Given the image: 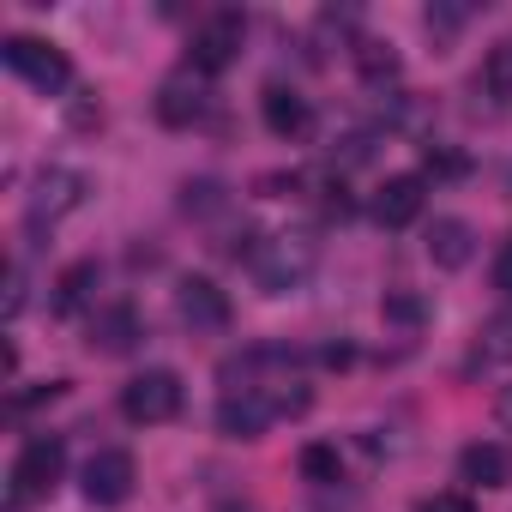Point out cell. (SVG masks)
I'll use <instances>...</instances> for the list:
<instances>
[{"mask_svg": "<svg viewBox=\"0 0 512 512\" xmlns=\"http://www.w3.org/2000/svg\"><path fill=\"white\" fill-rule=\"evenodd\" d=\"M223 512H247V506H223Z\"/></svg>", "mask_w": 512, "mask_h": 512, "instance_id": "30", "label": "cell"}, {"mask_svg": "<svg viewBox=\"0 0 512 512\" xmlns=\"http://www.w3.org/2000/svg\"><path fill=\"white\" fill-rule=\"evenodd\" d=\"M181 374L175 368H145L121 386V416L139 422V428H157V422H175L181 416Z\"/></svg>", "mask_w": 512, "mask_h": 512, "instance_id": "2", "label": "cell"}, {"mask_svg": "<svg viewBox=\"0 0 512 512\" xmlns=\"http://www.w3.org/2000/svg\"><path fill=\"white\" fill-rule=\"evenodd\" d=\"M133 482H139V470H133V452H121V446H103L85 464V500L91 506H127Z\"/></svg>", "mask_w": 512, "mask_h": 512, "instance_id": "8", "label": "cell"}, {"mask_svg": "<svg viewBox=\"0 0 512 512\" xmlns=\"http://www.w3.org/2000/svg\"><path fill=\"white\" fill-rule=\"evenodd\" d=\"M482 356L512 362V308H506V314H494V320L482 326Z\"/></svg>", "mask_w": 512, "mask_h": 512, "instance_id": "21", "label": "cell"}, {"mask_svg": "<svg viewBox=\"0 0 512 512\" xmlns=\"http://www.w3.org/2000/svg\"><path fill=\"white\" fill-rule=\"evenodd\" d=\"M67 392V380H43V386H31V392H13V410H37V404H55Z\"/></svg>", "mask_w": 512, "mask_h": 512, "instance_id": "24", "label": "cell"}, {"mask_svg": "<svg viewBox=\"0 0 512 512\" xmlns=\"http://www.w3.org/2000/svg\"><path fill=\"white\" fill-rule=\"evenodd\" d=\"M458 25H464V7H428V31L434 37H452Z\"/></svg>", "mask_w": 512, "mask_h": 512, "instance_id": "26", "label": "cell"}, {"mask_svg": "<svg viewBox=\"0 0 512 512\" xmlns=\"http://www.w3.org/2000/svg\"><path fill=\"white\" fill-rule=\"evenodd\" d=\"M458 476H464V482H476V488H506L512 458H506V446L476 440V446H464V452H458Z\"/></svg>", "mask_w": 512, "mask_h": 512, "instance_id": "16", "label": "cell"}, {"mask_svg": "<svg viewBox=\"0 0 512 512\" xmlns=\"http://www.w3.org/2000/svg\"><path fill=\"white\" fill-rule=\"evenodd\" d=\"M284 416V404L260 386V392H223V404H217V434H229V440H260L272 422Z\"/></svg>", "mask_w": 512, "mask_h": 512, "instance_id": "7", "label": "cell"}, {"mask_svg": "<svg viewBox=\"0 0 512 512\" xmlns=\"http://www.w3.org/2000/svg\"><path fill=\"white\" fill-rule=\"evenodd\" d=\"M338 470H344V458H338V446H326V440H314V446H302V476L308 482H338Z\"/></svg>", "mask_w": 512, "mask_h": 512, "instance_id": "19", "label": "cell"}, {"mask_svg": "<svg viewBox=\"0 0 512 512\" xmlns=\"http://www.w3.org/2000/svg\"><path fill=\"white\" fill-rule=\"evenodd\" d=\"M97 290H103V266H97V260H73V266L55 278L49 308H55L61 320H73V314H85V308L97 302Z\"/></svg>", "mask_w": 512, "mask_h": 512, "instance_id": "14", "label": "cell"}, {"mask_svg": "<svg viewBox=\"0 0 512 512\" xmlns=\"http://www.w3.org/2000/svg\"><path fill=\"white\" fill-rule=\"evenodd\" d=\"M494 290L506 296V308H512V235L500 241V253H494Z\"/></svg>", "mask_w": 512, "mask_h": 512, "instance_id": "25", "label": "cell"}, {"mask_svg": "<svg viewBox=\"0 0 512 512\" xmlns=\"http://www.w3.org/2000/svg\"><path fill=\"white\" fill-rule=\"evenodd\" d=\"M85 193H91V175H79V169H43L37 187H31V199H25V223H31V229L61 223L67 211L85 205Z\"/></svg>", "mask_w": 512, "mask_h": 512, "instance_id": "6", "label": "cell"}, {"mask_svg": "<svg viewBox=\"0 0 512 512\" xmlns=\"http://www.w3.org/2000/svg\"><path fill=\"white\" fill-rule=\"evenodd\" d=\"M320 362H326V368H350V344H326Z\"/></svg>", "mask_w": 512, "mask_h": 512, "instance_id": "29", "label": "cell"}, {"mask_svg": "<svg viewBox=\"0 0 512 512\" xmlns=\"http://www.w3.org/2000/svg\"><path fill=\"white\" fill-rule=\"evenodd\" d=\"M398 67H404V61H398L392 43H380V37H362V43H356V73H362L368 85H392Z\"/></svg>", "mask_w": 512, "mask_h": 512, "instance_id": "18", "label": "cell"}, {"mask_svg": "<svg viewBox=\"0 0 512 512\" xmlns=\"http://www.w3.org/2000/svg\"><path fill=\"white\" fill-rule=\"evenodd\" d=\"M61 470H67V446H61V434H37V440H25L19 458H13V506L55 494Z\"/></svg>", "mask_w": 512, "mask_h": 512, "instance_id": "3", "label": "cell"}, {"mask_svg": "<svg viewBox=\"0 0 512 512\" xmlns=\"http://www.w3.org/2000/svg\"><path fill=\"white\" fill-rule=\"evenodd\" d=\"M0 55H7V67L25 79V85H37V91H67L73 85V61L55 49V43H43V37H7V49H0Z\"/></svg>", "mask_w": 512, "mask_h": 512, "instance_id": "4", "label": "cell"}, {"mask_svg": "<svg viewBox=\"0 0 512 512\" xmlns=\"http://www.w3.org/2000/svg\"><path fill=\"white\" fill-rule=\"evenodd\" d=\"M422 247H428V260H434L440 272H464L470 253H476V229H470L464 217H434Z\"/></svg>", "mask_w": 512, "mask_h": 512, "instance_id": "12", "label": "cell"}, {"mask_svg": "<svg viewBox=\"0 0 512 512\" xmlns=\"http://www.w3.org/2000/svg\"><path fill=\"white\" fill-rule=\"evenodd\" d=\"M25 314V272L13 266V284H7V320H19Z\"/></svg>", "mask_w": 512, "mask_h": 512, "instance_id": "28", "label": "cell"}, {"mask_svg": "<svg viewBox=\"0 0 512 512\" xmlns=\"http://www.w3.org/2000/svg\"><path fill=\"white\" fill-rule=\"evenodd\" d=\"M380 314H386L392 326H422V320H428V302H422V296H410V290H386Z\"/></svg>", "mask_w": 512, "mask_h": 512, "instance_id": "20", "label": "cell"}, {"mask_svg": "<svg viewBox=\"0 0 512 512\" xmlns=\"http://www.w3.org/2000/svg\"><path fill=\"white\" fill-rule=\"evenodd\" d=\"M247 266H253V284H260L266 296H296L308 278H314V266H320V247H314V235H266L260 247L247 253Z\"/></svg>", "mask_w": 512, "mask_h": 512, "instance_id": "1", "label": "cell"}, {"mask_svg": "<svg viewBox=\"0 0 512 512\" xmlns=\"http://www.w3.org/2000/svg\"><path fill=\"white\" fill-rule=\"evenodd\" d=\"M241 37H247L241 13H211V19L193 31V43H187V67H193L199 79H211V73L235 67V55H241Z\"/></svg>", "mask_w": 512, "mask_h": 512, "instance_id": "5", "label": "cell"}, {"mask_svg": "<svg viewBox=\"0 0 512 512\" xmlns=\"http://www.w3.org/2000/svg\"><path fill=\"white\" fill-rule=\"evenodd\" d=\"M260 115H266V127H272L278 139H302V133L314 127V109H308V97H302V91H290V85H266V97H260Z\"/></svg>", "mask_w": 512, "mask_h": 512, "instance_id": "15", "label": "cell"}, {"mask_svg": "<svg viewBox=\"0 0 512 512\" xmlns=\"http://www.w3.org/2000/svg\"><path fill=\"white\" fill-rule=\"evenodd\" d=\"M416 512H476L464 494H428V500H416Z\"/></svg>", "mask_w": 512, "mask_h": 512, "instance_id": "27", "label": "cell"}, {"mask_svg": "<svg viewBox=\"0 0 512 512\" xmlns=\"http://www.w3.org/2000/svg\"><path fill=\"white\" fill-rule=\"evenodd\" d=\"M217 205H223V187H217V181H187V187H181V211H199V217H205V211H217Z\"/></svg>", "mask_w": 512, "mask_h": 512, "instance_id": "22", "label": "cell"}, {"mask_svg": "<svg viewBox=\"0 0 512 512\" xmlns=\"http://www.w3.org/2000/svg\"><path fill=\"white\" fill-rule=\"evenodd\" d=\"M476 91H488L500 109L512 103V37H500L494 49H488V61H482V73H476Z\"/></svg>", "mask_w": 512, "mask_h": 512, "instance_id": "17", "label": "cell"}, {"mask_svg": "<svg viewBox=\"0 0 512 512\" xmlns=\"http://www.w3.org/2000/svg\"><path fill=\"white\" fill-rule=\"evenodd\" d=\"M205 109H211V91L193 67L157 85V121L163 127H193V121H205Z\"/></svg>", "mask_w": 512, "mask_h": 512, "instance_id": "10", "label": "cell"}, {"mask_svg": "<svg viewBox=\"0 0 512 512\" xmlns=\"http://www.w3.org/2000/svg\"><path fill=\"white\" fill-rule=\"evenodd\" d=\"M175 314H181L193 332H229V320H235L229 296H223L211 278H181V290H175Z\"/></svg>", "mask_w": 512, "mask_h": 512, "instance_id": "9", "label": "cell"}, {"mask_svg": "<svg viewBox=\"0 0 512 512\" xmlns=\"http://www.w3.org/2000/svg\"><path fill=\"white\" fill-rule=\"evenodd\" d=\"M139 338H145L139 308H133V302H115V308H103V314L91 320V338H85V344H91L97 356H127Z\"/></svg>", "mask_w": 512, "mask_h": 512, "instance_id": "13", "label": "cell"}, {"mask_svg": "<svg viewBox=\"0 0 512 512\" xmlns=\"http://www.w3.org/2000/svg\"><path fill=\"white\" fill-rule=\"evenodd\" d=\"M422 163H428V175H446V181H452V175H464V169H470V163H464V157H458V151H446V145H428V157H422Z\"/></svg>", "mask_w": 512, "mask_h": 512, "instance_id": "23", "label": "cell"}, {"mask_svg": "<svg viewBox=\"0 0 512 512\" xmlns=\"http://www.w3.org/2000/svg\"><path fill=\"white\" fill-rule=\"evenodd\" d=\"M428 205V181L422 175H386L374 193V223L380 229H410Z\"/></svg>", "mask_w": 512, "mask_h": 512, "instance_id": "11", "label": "cell"}]
</instances>
